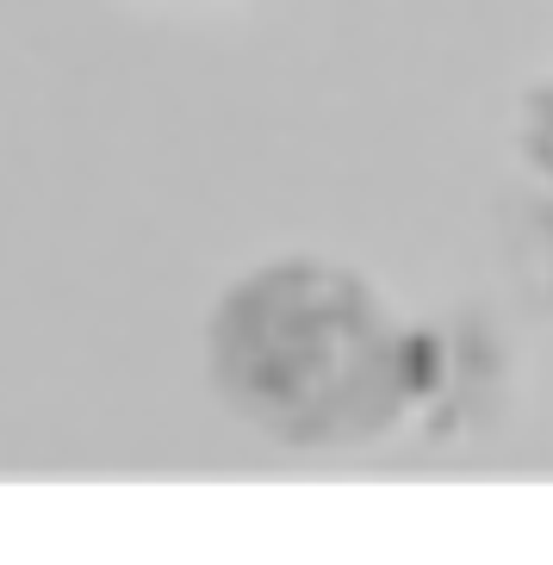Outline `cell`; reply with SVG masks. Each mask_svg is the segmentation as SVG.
<instances>
[{
	"instance_id": "6da1fadb",
	"label": "cell",
	"mask_w": 553,
	"mask_h": 565,
	"mask_svg": "<svg viewBox=\"0 0 553 565\" xmlns=\"http://www.w3.org/2000/svg\"><path fill=\"white\" fill-rule=\"evenodd\" d=\"M205 366L219 398L280 448L380 441L429 392V335L342 262L280 255L212 311Z\"/></svg>"
},
{
	"instance_id": "7a4b0ae2",
	"label": "cell",
	"mask_w": 553,
	"mask_h": 565,
	"mask_svg": "<svg viewBox=\"0 0 553 565\" xmlns=\"http://www.w3.org/2000/svg\"><path fill=\"white\" fill-rule=\"evenodd\" d=\"M522 162L535 168V181L547 186V200H553V82L529 87V100H522Z\"/></svg>"
},
{
	"instance_id": "3957f363",
	"label": "cell",
	"mask_w": 553,
	"mask_h": 565,
	"mask_svg": "<svg viewBox=\"0 0 553 565\" xmlns=\"http://www.w3.org/2000/svg\"><path fill=\"white\" fill-rule=\"evenodd\" d=\"M541 286L553 292V200H547V212H541Z\"/></svg>"
}]
</instances>
